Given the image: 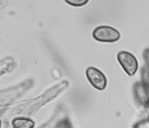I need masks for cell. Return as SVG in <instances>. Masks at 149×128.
Returning <instances> with one entry per match:
<instances>
[{
	"mask_svg": "<svg viewBox=\"0 0 149 128\" xmlns=\"http://www.w3.org/2000/svg\"><path fill=\"white\" fill-rule=\"evenodd\" d=\"M93 37L99 42L113 43L120 39V32L111 27L102 25L95 28L93 32Z\"/></svg>",
	"mask_w": 149,
	"mask_h": 128,
	"instance_id": "obj_1",
	"label": "cell"
},
{
	"mask_svg": "<svg viewBox=\"0 0 149 128\" xmlns=\"http://www.w3.org/2000/svg\"><path fill=\"white\" fill-rule=\"evenodd\" d=\"M0 126H1V122H0Z\"/></svg>",
	"mask_w": 149,
	"mask_h": 128,
	"instance_id": "obj_8",
	"label": "cell"
},
{
	"mask_svg": "<svg viewBox=\"0 0 149 128\" xmlns=\"http://www.w3.org/2000/svg\"><path fill=\"white\" fill-rule=\"evenodd\" d=\"M118 61L122 68L130 76L136 73L138 69V62L136 57L127 51H121L117 55Z\"/></svg>",
	"mask_w": 149,
	"mask_h": 128,
	"instance_id": "obj_2",
	"label": "cell"
},
{
	"mask_svg": "<svg viewBox=\"0 0 149 128\" xmlns=\"http://www.w3.org/2000/svg\"><path fill=\"white\" fill-rule=\"evenodd\" d=\"M134 96L138 102L143 106H147L148 104V93H147V86L145 83L137 82L134 87Z\"/></svg>",
	"mask_w": 149,
	"mask_h": 128,
	"instance_id": "obj_4",
	"label": "cell"
},
{
	"mask_svg": "<svg viewBox=\"0 0 149 128\" xmlns=\"http://www.w3.org/2000/svg\"><path fill=\"white\" fill-rule=\"evenodd\" d=\"M69 5L74 7H81L86 5L89 1L86 0H70V1H65Z\"/></svg>",
	"mask_w": 149,
	"mask_h": 128,
	"instance_id": "obj_6",
	"label": "cell"
},
{
	"mask_svg": "<svg viewBox=\"0 0 149 128\" xmlns=\"http://www.w3.org/2000/svg\"><path fill=\"white\" fill-rule=\"evenodd\" d=\"M56 128H73V127L70 121L67 119H65L59 122Z\"/></svg>",
	"mask_w": 149,
	"mask_h": 128,
	"instance_id": "obj_7",
	"label": "cell"
},
{
	"mask_svg": "<svg viewBox=\"0 0 149 128\" xmlns=\"http://www.w3.org/2000/svg\"><path fill=\"white\" fill-rule=\"evenodd\" d=\"M86 75L91 85L99 90H104L107 86V80L103 72L93 67H89L86 71Z\"/></svg>",
	"mask_w": 149,
	"mask_h": 128,
	"instance_id": "obj_3",
	"label": "cell"
},
{
	"mask_svg": "<svg viewBox=\"0 0 149 128\" xmlns=\"http://www.w3.org/2000/svg\"><path fill=\"white\" fill-rule=\"evenodd\" d=\"M12 125L14 128H33L35 123L31 119L19 118L14 119Z\"/></svg>",
	"mask_w": 149,
	"mask_h": 128,
	"instance_id": "obj_5",
	"label": "cell"
}]
</instances>
